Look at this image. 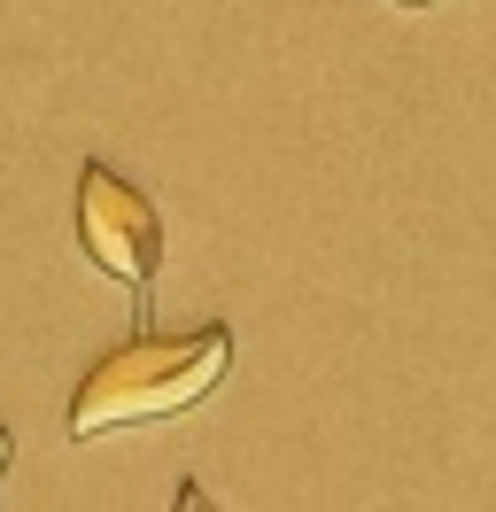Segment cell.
Masks as SVG:
<instances>
[{
  "label": "cell",
  "mask_w": 496,
  "mask_h": 512,
  "mask_svg": "<svg viewBox=\"0 0 496 512\" xmlns=\"http://www.w3.org/2000/svg\"><path fill=\"white\" fill-rule=\"evenodd\" d=\"M233 365V334L225 326H186V334H132L124 350L93 365L78 396H70V435H117V427H148V419H179L202 404Z\"/></svg>",
  "instance_id": "1"
},
{
  "label": "cell",
  "mask_w": 496,
  "mask_h": 512,
  "mask_svg": "<svg viewBox=\"0 0 496 512\" xmlns=\"http://www.w3.org/2000/svg\"><path fill=\"white\" fill-rule=\"evenodd\" d=\"M388 8H427V0H388Z\"/></svg>",
  "instance_id": "4"
},
{
  "label": "cell",
  "mask_w": 496,
  "mask_h": 512,
  "mask_svg": "<svg viewBox=\"0 0 496 512\" xmlns=\"http://www.w3.org/2000/svg\"><path fill=\"white\" fill-rule=\"evenodd\" d=\"M78 249L117 280V288H155V264H163V225H155V202L140 187H124L109 163H86L78 171Z\"/></svg>",
  "instance_id": "2"
},
{
  "label": "cell",
  "mask_w": 496,
  "mask_h": 512,
  "mask_svg": "<svg viewBox=\"0 0 496 512\" xmlns=\"http://www.w3.org/2000/svg\"><path fill=\"white\" fill-rule=\"evenodd\" d=\"M8 450H16V443H8V427H0V466H8Z\"/></svg>",
  "instance_id": "3"
}]
</instances>
